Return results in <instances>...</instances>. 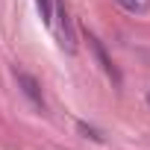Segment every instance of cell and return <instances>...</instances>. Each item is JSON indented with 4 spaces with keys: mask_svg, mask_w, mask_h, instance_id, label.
I'll use <instances>...</instances> for the list:
<instances>
[{
    "mask_svg": "<svg viewBox=\"0 0 150 150\" xmlns=\"http://www.w3.org/2000/svg\"><path fill=\"white\" fill-rule=\"evenodd\" d=\"M88 47L94 50V56H97V62H100V68L106 71V77H112V83L115 86H121V74H118V68L112 65V59L106 56V50H103V44L94 38V35H88Z\"/></svg>",
    "mask_w": 150,
    "mask_h": 150,
    "instance_id": "2",
    "label": "cell"
},
{
    "mask_svg": "<svg viewBox=\"0 0 150 150\" xmlns=\"http://www.w3.org/2000/svg\"><path fill=\"white\" fill-rule=\"evenodd\" d=\"M147 100H150V97H147Z\"/></svg>",
    "mask_w": 150,
    "mask_h": 150,
    "instance_id": "6",
    "label": "cell"
},
{
    "mask_svg": "<svg viewBox=\"0 0 150 150\" xmlns=\"http://www.w3.org/2000/svg\"><path fill=\"white\" fill-rule=\"evenodd\" d=\"M35 3H38L41 21H44V24H50V21H53V18H50V15H53V6H50V0H35Z\"/></svg>",
    "mask_w": 150,
    "mask_h": 150,
    "instance_id": "5",
    "label": "cell"
},
{
    "mask_svg": "<svg viewBox=\"0 0 150 150\" xmlns=\"http://www.w3.org/2000/svg\"><path fill=\"white\" fill-rule=\"evenodd\" d=\"M15 77H18V86L24 88V94L35 103V106H41L44 109V97H41V88H38V80L33 77V74H27V71H15Z\"/></svg>",
    "mask_w": 150,
    "mask_h": 150,
    "instance_id": "1",
    "label": "cell"
},
{
    "mask_svg": "<svg viewBox=\"0 0 150 150\" xmlns=\"http://www.w3.org/2000/svg\"><path fill=\"white\" fill-rule=\"evenodd\" d=\"M115 3H118L124 12H129V15H144V12L150 9V0H115Z\"/></svg>",
    "mask_w": 150,
    "mask_h": 150,
    "instance_id": "4",
    "label": "cell"
},
{
    "mask_svg": "<svg viewBox=\"0 0 150 150\" xmlns=\"http://www.w3.org/2000/svg\"><path fill=\"white\" fill-rule=\"evenodd\" d=\"M59 38H62V47H65L68 53L77 50V35H74L71 18H68V12H65V3L59 6Z\"/></svg>",
    "mask_w": 150,
    "mask_h": 150,
    "instance_id": "3",
    "label": "cell"
}]
</instances>
